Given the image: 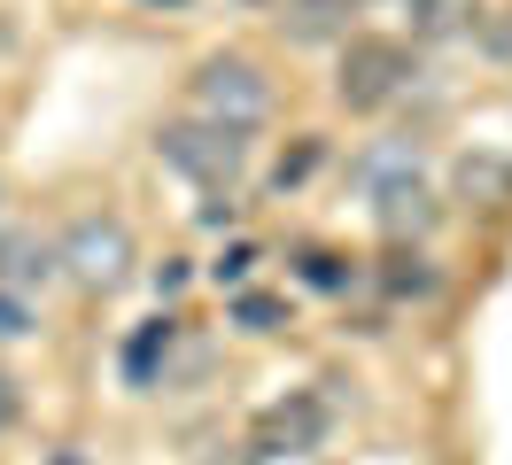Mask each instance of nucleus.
Returning <instances> with one entry per match:
<instances>
[{
	"label": "nucleus",
	"instance_id": "nucleus-1",
	"mask_svg": "<svg viewBox=\"0 0 512 465\" xmlns=\"http://www.w3.org/2000/svg\"><path fill=\"white\" fill-rule=\"evenodd\" d=\"M404 86H412V47H404V39H388V31H357L350 47H342V70H334L342 109H388Z\"/></svg>",
	"mask_w": 512,
	"mask_h": 465
},
{
	"label": "nucleus",
	"instance_id": "nucleus-2",
	"mask_svg": "<svg viewBox=\"0 0 512 465\" xmlns=\"http://www.w3.org/2000/svg\"><path fill=\"white\" fill-rule=\"evenodd\" d=\"M163 163L194 186H233L241 179V163H249V132H233V124H210V117H179L163 124Z\"/></svg>",
	"mask_w": 512,
	"mask_h": 465
},
{
	"label": "nucleus",
	"instance_id": "nucleus-3",
	"mask_svg": "<svg viewBox=\"0 0 512 465\" xmlns=\"http://www.w3.org/2000/svg\"><path fill=\"white\" fill-rule=\"evenodd\" d=\"M194 109L210 124H233V132H256L272 117V78L256 70L249 55H210L194 70Z\"/></svg>",
	"mask_w": 512,
	"mask_h": 465
},
{
	"label": "nucleus",
	"instance_id": "nucleus-4",
	"mask_svg": "<svg viewBox=\"0 0 512 465\" xmlns=\"http://www.w3.org/2000/svg\"><path fill=\"white\" fill-rule=\"evenodd\" d=\"M326 427H334V419H326L319 396H288V403H272V411L256 419V450H272V458H280V450H319Z\"/></svg>",
	"mask_w": 512,
	"mask_h": 465
},
{
	"label": "nucleus",
	"instance_id": "nucleus-5",
	"mask_svg": "<svg viewBox=\"0 0 512 465\" xmlns=\"http://www.w3.org/2000/svg\"><path fill=\"white\" fill-rule=\"evenodd\" d=\"M70 264H78V279H94V287H109V279L125 272V225H78L70 233Z\"/></svg>",
	"mask_w": 512,
	"mask_h": 465
},
{
	"label": "nucleus",
	"instance_id": "nucleus-6",
	"mask_svg": "<svg viewBox=\"0 0 512 465\" xmlns=\"http://www.w3.org/2000/svg\"><path fill=\"white\" fill-rule=\"evenodd\" d=\"M373 210H381L388 233H427V225H435V194L404 171V179H381V186H373Z\"/></svg>",
	"mask_w": 512,
	"mask_h": 465
},
{
	"label": "nucleus",
	"instance_id": "nucleus-7",
	"mask_svg": "<svg viewBox=\"0 0 512 465\" xmlns=\"http://www.w3.org/2000/svg\"><path fill=\"white\" fill-rule=\"evenodd\" d=\"M481 0H412V39H458L474 31Z\"/></svg>",
	"mask_w": 512,
	"mask_h": 465
},
{
	"label": "nucleus",
	"instance_id": "nucleus-8",
	"mask_svg": "<svg viewBox=\"0 0 512 465\" xmlns=\"http://www.w3.org/2000/svg\"><path fill=\"white\" fill-rule=\"evenodd\" d=\"M280 24H288L295 39H334V31L350 24V0H288Z\"/></svg>",
	"mask_w": 512,
	"mask_h": 465
},
{
	"label": "nucleus",
	"instance_id": "nucleus-9",
	"mask_svg": "<svg viewBox=\"0 0 512 465\" xmlns=\"http://www.w3.org/2000/svg\"><path fill=\"white\" fill-rule=\"evenodd\" d=\"M16 427V380H8V372H0V434Z\"/></svg>",
	"mask_w": 512,
	"mask_h": 465
},
{
	"label": "nucleus",
	"instance_id": "nucleus-10",
	"mask_svg": "<svg viewBox=\"0 0 512 465\" xmlns=\"http://www.w3.org/2000/svg\"><path fill=\"white\" fill-rule=\"evenodd\" d=\"M0 334H24V310L16 303H0Z\"/></svg>",
	"mask_w": 512,
	"mask_h": 465
},
{
	"label": "nucleus",
	"instance_id": "nucleus-11",
	"mask_svg": "<svg viewBox=\"0 0 512 465\" xmlns=\"http://www.w3.org/2000/svg\"><path fill=\"white\" fill-rule=\"evenodd\" d=\"M210 465H256V458H241V450H233V458H210Z\"/></svg>",
	"mask_w": 512,
	"mask_h": 465
},
{
	"label": "nucleus",
	"instance_id": "nucleus-12",
	"mask_svg": "<svg viewBox=\"0 0 512 465\" xmlns=\"http://www.w3.org/2000/svg\"><path fill=\"white\" fill-rule=\"evenodd\" d=\"M256 8H264V0H256Z\"/></svg>",
	"mask_w": 512,
	"mask_h": 465
}]
</instances>
